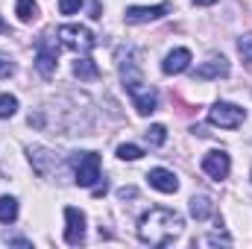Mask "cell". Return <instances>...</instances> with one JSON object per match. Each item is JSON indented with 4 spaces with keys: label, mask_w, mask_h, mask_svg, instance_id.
Returning <instances> with one entry per match:
<instances>
[{
    "label": "cell",
    "mask_w": 252,
    "mask_h": 249,
    "mask_svg": "<svg viewBox=\"0 0 252 249\" xmlns=\"http://www.w3.org/2000/svg\"><path fill=\"white\" fill-rule=\"evenodd\" d=\"M12 73H15V64L0 56V76H12Z\"/></svg>",
    "instance_id": "24"
},
{
    "label": "cell",
    "mask_w": 252,
    "mask_h": 249,
    "mask_svg": "<svg viewBox=\"0 0 252 249\" xmlns=\"http://www.w3.org/2000/svg\"><path fill=\"white\" fill-rule=\"evenodd\" d=\"M106 190H109V185H106V182H103V185H94V190H91V193H94V196H103V193H106Z\"/></svg>",
    "instance_id": "26"
},
{
    "label": "cell",
    "mask_w": 252,
    "mask_h": 249,
    "mask_svg": "<svg viewBox=\"0 0 252 249\" xmlns=\"http://www.w3.org/2000/svg\"><path fill=\"white\" fill-rule=\"evenodd\" d=\"M229 76V59L226 56H211L208 62H202L193 70V79H220Z\"/></svg>",
    "instance_id": "13"
},
{
    "label": "cell",
    "mask_w": 252,
    "mask_h": 249,
    "mask_svg": "<svg viewBox=\"0 0 252 249\" xmlns=\"http://www.w3.org/2000/svg\"><path fill=\"white\" fill-rule=\"evenodd\" d=\"M196 6H211V3H217V0H193Z\"/></svg>",
    "instance_id": "28"
},
{
    "label": "cell",
    "mask_w": 252,
    "mask_h": 249,
    "mask_svg": "<svg viewBox=\"0 0 252 249\" xmlns=\"http://www.w3.org/2000/svg\"><path fill=\"white\" fill-rule=\"evenodd\" d=\"M144 135H147V144H150V147H161V144L167 141V129H164L161 124H153Z\"/></svg>",
    "instance_id": "18"
},
{
    "label": "cell",
    "mask_w": 252,
    "mask_h": 249,
    "mask_svg": "<svg viewBox=\"0 0 252 249\" xmlns=\"http://www.w3.org/2000/svg\"><path fill=\"white\" fill-rule=\"evenodd\" d=\"M0 32H6V21L3 18H0Z\"/></svg>",
    "instance_id": "29"
},
{
    "label": "cell",
    "mask_w": 252,
    "mask_h": 249,
    "mask_svg": "<svg viewBox=\"0 0 252 249\" xmlns=\"http://www.w3.org/2000/svg\"><path fill=\"white\" fill-rule=\"evenodd\" d=\"M202 244H226V247H229V244H232V238H229L226 232H220V235H208Z\"/></svg>",
    "instance_id": "23"
},
{
    "label": "cell",
    "mask_w": 252,
    "mask_h": 249,
    "mask_svg": "<svg viewBox=\"0 0 252 249\" xmlns=\"http://www.w3.org/2000/svg\"><path fill=\"white\" fill-rule=\"evenodd\" d=\"M73 76H76L79 82H91V79H97V76H100V67H97L94 59L79 56V59L73 62Z\"/></svg>",
    "instance_id": "14"
},
{
    "label": "cell",
    "mask_w": 252,
    "mask_h": 249,
    "mask_svg": "<svg viewBox=\"0 0 252 249\" xmlns=\"http://www.w3.org/2000/svg\"><path fill=\"white\" fill-rule=\"evenodd\" d=\"M64 220H67V226H64V244H70V247L82 244L85 241V214L79 208L67 205L64 208Z\"/></svg>",
    "instance_id": "8"
},
{
    "label": "cell",
    "mask_w": 252,
    "mask_h": 249,
    "mask_svg": "<svg viewBox=\"0 0 252 249\" xmlns=\"http://www.w3.org/2000/svg\"><path fill=\"white\" fill-rule=\"evenodd\" d=\"M6 244H18V247H30V241H27V238H12V235H6Z\"/></svg>",
    "instance_id": "25"
},
{
    "label": "cell",
    "mask_w": 252,
    "mask_h": 249,
    "mask_svg": "<svg viewBox=\"0 0 252 249\" xmlns=\"http://www.w3.org/2000/svg\"><path fill=\"white\" fill-rule=\"evenodd\" d=\"M208 121L214 126H220V129H238V126L247 121V112L241 109V106H235V103H214L211 109H208Z\"/></svg>",
    "instance_id": "6"
},
{
    "label": "cell",
    "mask_w": 252,
    "mask_h": 249,
    "mask_svg": "<svg viewBox=\"0 0 252 249\" xmlns=\"http://www.w3.org/2000/svg\"><path fill=\"white\" fill-rule=\"evenodd\" d=\"M170 12V3H158V6H129L124 12L126 24H150V21H158Z\"/></svg>",
    "instance_id": "9"
},
{
    "label": "cell",
    "mask_w": 252,
    "mask_h": 249,
    "mask_svg": "<svg viewBox=\"0 0 252 249\" xmlns=\"http://www.w3.org/2000/svg\"><path fill=\"white\" fill-rule=\"evenodd\" d=\"M18 220V199L15 196H0V223H15Z\"/></svg>",
    "instance_id": "17"
},
{
    "label": "cell",
    "mask_w": 252,
    "mask_h": 249,
    "mask_svg": "<svg viewBox=\"0 0 252 249\" xmlns=\"http://www.w3.org/2000/svg\"><path fill=\"white\" fill-rule=\"evenodd\" d=\"M82 9V0H59V12L62 15H76Z\"/></svg>",
    "instance_id": "22"
},
{
    "label": "cell",
    "mask_w": 252,
    "mask_h": 249,
    "mask_svg": "<svg viewBox=\"0 0 252 249\" xmlns=\"http://www.w3.org/2000/svg\"><path fill=\"white\" fill-rule=\"evenodd\" d=\"M147 182H150V187H156V190H161V193H176V190H179L176 173L167 170V167H153V170L147 173Z\"/></svg>",
    "instance_id": "11"
},
{
    "label": "cell",
    "mask_w": 252,
    "mask_h": 249,
    "mask_svg": "<svg viewBox=\"0 0 252 249\" xmlns=\"http://www.w3.org/2000/svg\"><path fill=\"white\" fill-rule=\"evenodd\" d=\"M229 170H232V158L226 150H211L202 156V173L211 176L214 182H223L229 176Z\"/></svg>",
    "instance_id": "7"
},
{
    "label": "cell",
    "mask_w": 252,
    "mask_h": 249,
    "mask_svg": "<svg viewBox=\"0 0 252 249\" xmlns=\"http://www.w3.org/2000/svg\"><path fill=\"white\" fill-rule=\"evenodd\" d=\"M141 156H144V150H141L138 144H121V147H118V158H121V161H138Z\"/></svg>",
    "instance_id": "19"
},
{
    "label": "cell",
    "mask_w": 252,
    "mask_h": 249,
    "mask_svg": "<svg viewBox=\"0 0 252 249\" xmlns=\"http://www.w3.org/2000/svg\"><path fill=\"white\" fill-rule=\"evenodd\" d=\"M182 214L170 211V208H150L141 220H138V238L150 247H167L182 235Z\"/></svg>",
    "instance_id": "1"
},
{
    "label": "cell",
    "mask_w": 252,
    "mask_h": 249,
    "mask_svg": "<svg viewBox=\"0 0 252 249\" xmlns=\"http://www.w3.org/2000/svg\"><path fill=\"white\" fill-rule=\"evenodd\" d=\"M214 214V202H211V196H205V193H196L193 199H190V217L193 220H208Z\"/></svg>",
    "instance_id": "15"
},
{
    "label": "cell",
    "mask_w": 252,
    "mask_h": 249,
    "mask_svg": "<svg viewBox=\"0 0 252 249\" xmlns=\"http://www.w3.org/2000/svg\"><path fill=\"white\" fill-rule=\"evenodd\" d=\"M15 15H18L21 24H32L38 18V3L35 0H18L15 3Z\"/></svg>",
    "instance_id": "16"
},
{
    "label": "cell",
    "mask_w": 252,
    "mask_h": 249,
    "mask_svg": "<svg viewBox=\"0 0 252 249\" xmlns=\"http://www.w3.org/2000/svg\"><path fill=\"white\" fill-rule=\"evenodd\" d=\"M67 164L73 167V182L79 187H94L100 182V156L94 150L85 153H73L67 158Z\"/></svg>",
    "instance_id": "2"
},
{
    "label": "cell",
    "mask_w": 252,
    "mask_h": 249,
    "mask_svg": "<svg viewBox=\"0 0 252 249\" xmlns=\"http://www.w3.org/2000/svg\"><path fill=\"white\" fill-rule=\"evenodd\" d=\"M238 53H241V59L247 67H252V35H244L241 41H238Z\"/></svg>",
    "instance_id": "21"
},
{
    "label": "cell",
    "mask_w": 252,
    "mask_h": 249,
    "mask_svg": "<svg viewBox=\"0 0 252 249\" xmlns=\"http://www.w3.org/2000/svg\"><path fill=\"white\" fill-rule=\"evenodd\" d=\"M188 67H190V50L188 47H176V50H170V53L164 56V62H161V73L176 76V73H185Z\"/></svg>",
    "instance_id": "12"
},
{
    "label": "cell",
    "mask_w": 252,
    "mask_h": 249,
    "mask_svg": "<svg viewBox=\"0 0 252 249\" xmlns=\"http://www.w3.org/2000/svg\"><path fill=\"white\" fill-rule=\"evenodd\" d=\"M15 112H18V97L0 94V118H12Z\"/></svg>",
    "instance_id": "20"
},
{
    "label": "cell",
    "mask_w": 252,
    "mask_h": 249,
    "mask_svg": "<svg viewBox=\"0 0 252 249\" xmlns=\"http://www.w3.org/2000/svg\"><path fill=\"white\" fill-rule=\"evenodd\" d=\"M118 196L126 199V196H135V187H124V190H118Z\"/></svg>",
    "instance_id": "27"
},
{
    "label": "cell",
    "mask_w": 252,
    "mask_h": 249,
    "mask_svg": "<svg viewBox=\"0 0 252 249\" xmlns=\"http://www.w3.org/2000/svg\"><path fill=\"white\" fill-rule=\"evenodd\" d=\"M129 97H132V103H135V109H138V115H153L156 109H158V94H156V88H150L147 82H141L138 88H132L129 91Z\"/></svg>",
    "instance_id": "10"
},
{
    "label": "cell",
    "mask_w": 252,
    "mask_h": 249,
    "mask_svg": "<svg viewBox=\"0 0 252 249\" xmlns=\"http://www.w3.org/2000/svg\"><path fill=\"white\" fill-rule=\"evenodd\" d=\"M56 35L62 38V47L73 50V53H91V50L97 47L94 32H91L88 27H79V24H64V27H59Z\"/></svg>",
    "instance_id": "5"
},
{
    "label": "cell",
    "mask_w": 252,
    "mask_h": 249,
    "mask_svg": "<svg viewBox=\"0 0 252 249\" xmlns=\"http://www.w3.org/2000/svg\"><path fill=\"white\" fill-rule=\"evenodd\" d=\"M27 156H30L32 170H35L41 179H62L64 176V161H59L56 153H50L47 147H30Z\"/></svg>",
    "instance_id": "4"
},
{
    "label": "cell",
    "mask_w": 252,
    "mask_h": 249,
    "mask_svg": "<svg viewBox=\"0 0 252 249\" xmlns=\"http://www.w3.org/2000/svg\"><path fill=\"white\" fill-rule=\"evenodd\" d=\"M56 64H59V41L53 32H44L38 41H35V70L50 79L56 73Z\"/></svg>",
    "instance_id": "3"
}]
</instances>
